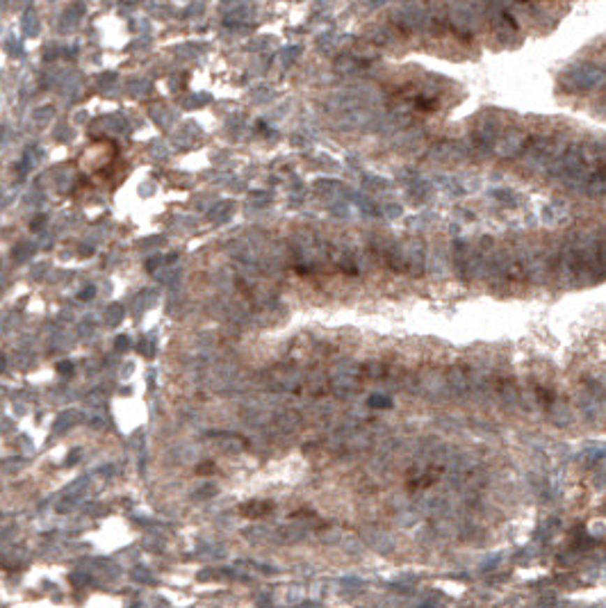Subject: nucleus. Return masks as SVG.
Instances as JSON below:
<instances>
[{
    "label": "nucleus",
    "mask_w": 606,
    "mask_h": 608,
    "mask_svg": "<svg viewBox=\"0 0 606 608\" xmlns=\"http://www.w3.org/2000/svg\"><path fill=\"white\" fill-rule=\"evenodd\" d=\"M604 77H606V73L600 66L577 64L561 75V89H566L570 94H586V91L597 89V87L604 82Z\"/></svg>",
    "instance_id": "nucleus-1"
},
{
    "label": "nucleus",
    "mask_w": 606,
    "mask_h": 608,
    "mask_svg": "<svg viewBox=\"0 0 606 608\" xmlns=\"http://www.w3.org/2000/svg\"><path fill=\"white\" fill-rule=\"evenodd\" d=\"M499 137V126L497 121L492 117H479V121H476V128L472 133V139H474V149L476 151H492V146H495Z\"/></svg>",
    "instance_id": "nucleus-2"
},
{
    "label": "nucleus",
    "mask_w": 606,
    "mask_h": 608,
    "mask_svg": "<svg viewBox=\"0 0 606 608\" xmlns=\"http://www.w3.org/2000/svg\"><path fill=\"white\" fill-rule=\"evenodd\" d=\"M526 149V135L519 133V130H508V133L499 135L492 151H495L499 158H515V155H522Z\"/></svg>",
    "instance_id": "nucleus-3"
},
{
    "label": "nucleus",
    "mask_w": 606,
    "mask_h": 608,
    "mask_svg": "<svg viewBox=\"0 0 606 608\" xmlns=\"http://www.w3.org/2000/svg\"><path fill=\"white\" fill-rule=\"evenodd\" d=\"M447 23H449V28L458 34V37L470 39L472 32H474L476 19H474V12L467 5H454L452 12H449V16H447Z\"/></svg>",
    "instance_id": "nucleus-4"
},
{
    "label": "nucleus",
    "mask_w": 606,
    "mask_h": 608,
    "mask_svg": "<svg viewBox=\"0 0 606 608\" xmlns=\"http://www.w3.org/2000/svg\"><path fill=\"white\" fill-rule=\"evenodd\" d=\"M447 385L454 390L456 394H467V392H472V378H470V373H467L465 369H461V367H454L452 371L447 373Z\"/></svg>",
    "instance_id": "nucleus-5"
},
{
    "label": "nucleus",
    "mask_w": 606,
    "mask_h": 608,
    "mask_svg": "<svg viewBox=\"0 0 606 608\" xmlns=\"http://www.w3.org/2000/svg\"><path fill=\"white\" fill-rule=\"evenodd\" d=\"M549 417H552V422L556 424V427H568V424L572 422V415H570V408H568V406H563V403L549 406Z\"/></svg>",
    "instance_id": "nucleus-6"
},
{
    "label": "nucleus",
    "mask_w": 606,
    "mask_h": 608,
    "mask_svg": "<svg viewBox=\"0 0 606 608\" xmlns=\"http://www.w3.org/2000/svg\"><path fill=\"white\" fill-rule=\"evenodd\" d=\"M369 406H376V408H387L390 406V401L385 396H369V401H367Z\"/></svg>",
    "instance_id": "nucleus-7"
},
{
    "label": "nucleus",
    "mask_w": 606,
    "mask_h": 608,
    "mask_svg": "<svg viewBox=\"0 0 606 608\" xmlns=\"http://www.w3.org/2000/svg\"><path fill=\"white\" fill-rule=\"evenodd\" d=\"M495 198H499V201H506V203H515V196L508 194V192H495Z\"/></svg>",
    "instance_id": "nucleus-8"
}]
</instances>
